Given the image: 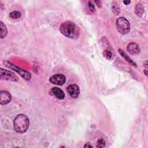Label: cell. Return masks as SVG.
I'll return each instance as SVG.
<instances>
[{"label": "cell", "mask_w": 148, "mask_h": 148, "mask_svg": "<svg viewBox=\"0 0 148 148\" xmlns=\"http://www.w3.org/2000/svg\"><path fill=\"white\" fill-rule=\"evenodd\" d=\"M52 93L58 100H63L65 97V94L63 91L58 87H53Z\"/></svg>", "instance_id": "cell-10"}, {"label": "cell", "mask_w": 148, "mask_h": 148, "mask_svg": "<svg viewBox=\"0 0 148 148\" xmlns=\"http://www.w3.org/2000/svg\"><path fill=\"white\" fill-rule=\"evenodd\" d=\"M68 94L74 98H76L80 93L79 87L76 84L70 85L67 89Z\"/></svg>", "instance_id": "cell-7"}, {"label": "cell", "mask_w": 148, "mask_h": 148, "mask_svg": "<svg viewBox=\"0 0 148 148\" xmlns=\"http://www.w3.org/2000/svg\"><path fill=\"white\" fill-rule=\"evenodd\" d=\"M12 96L7 91H1L0 92V103L1 105H6L11 102Z\"/></svg>", "instance_id": "cell-8"}, {"label": "cell", "mask_w": 148, "mask_h": 148, "mask_svg": "<svg viewBox=\"0 0 148 148\" xmlns=\"http://www.w3.org/2000/svg\"><path fill=\"white\" fill-rule=\"evenodd\" d=\"M135 12L136 15L138 16L141 17L142 16V15L144 13V8L141 4L139 3V4H137V5L135 8Z\"/></svg>", "instance_id": "cell-13"}, {"label": "cell", "mask_w": 148, "mask_h": 148, "mask_svg": "<svg viewBox=\"0 0 148 148\" xmlns=\"http://www.w3.org/2000/svg\"><path fill=\"white\" fill-rule=\"evenodd\" d=\"M112 11H113V13L116 14V15H119V13L121 12L120 8H119V5H118L117 3H116V2H113L112 3Z\"/></svg>", "instance_id": "cell-14"}, {"label": "cell", "mask_w": 148, "mask_h": 148, "mask_svg": "<svg viewBox=\"0 0 148 148\" xmlns=\"http://www.w3.org/2000/svg\"><path fill=\"white\" fill-rule=\"evenodd\" d=\"M60 31L63 35L71 39H77L80 35L79 28L71 21L62 23L60 27Z\"/></svg>", "instance_id": "cell-1"}, {"label": "cell", "mask_w": 148, "mask_h": 148, "mask_svg": "<svg viewBox=\"0 0 148 148\" xmlns=\"http://www.w3.org/2000/svg\"><path fill=\"white\" fill-rule=\"evenodd\" d=\"M127 50L133 55H136L140 53L141 49L138 45L135 42L130 43L127 46Z\"/></svg>", "instance_id": "cell-9"}, {"label": "cell", "mask_w": 148, "mask_h": 148, "mask_svg": "<svg viewBox=\"0 0 148 148\" xmlns=\"http://www.w3.org/2000/svg\"><path fill=\"white\" fill-rule=\"evenodd\" d=\"M49 82L53 84L62 86L66 83V78L63 74H56L50 78Z\"/></svg>", "instance_id": "cell-6"}, {"label": "cell", "mask_w": 148, "mask_h": 148, "mask_svg": "<svg viewBox=\"0 0 148 148\" xmlns=\"http://www.w3.org/2000/svg\"><path fill=\"white\" fill-rule=\"evenodd\" d=\"M84 147H93V146L92 145H90L89 143H86L85 145H84Z\"/></svg>", "instance_id": "cell-21"}, {"label": "cell", "mask_w": 148, "mask_h": 148, "mask_svg": "<svg viewBox=\"0 0 148 148\" xmlns=\"http://www.w3.org/2000/svg\"><path fill=\"white\" fill-rule=\"evenodd\" d=\"M130 3H131L130 1H123V3H124L125 5H129V4H130Z\"/></svg>", "instance_id": "cell-20"}, {"label": "cell", "mask_w": 148, "mask_h": 148, "mask_svg": "<svg viewBox=\"0 0 148 148\" xmlns=\"http://www.w3.org/2000/svg\"><path fill=\"white\" fill-rule=\"evenodd\" d=\"M116 27L118 31L123 35L127 34L130 31V24L127 19L123 17L117 19Z\"/></svg>", "instance_id": "cell-3"}, {"label": "cell", "mask_w": 148, "mask_h": 148, "mask_svg": "<svg viewBox=\"0 0 148 148\" xmlns=\"http://www.w3.org/2000/svg\"><path fill=\"white\" fill-rule=\"evenodd\" d=\"M29 126V121L26 115L19 114L16 116L13 122V126L16 132L23 134L28 130Z\"/></svg>", "instance_id": "cell-2"}, {"label": "cell", "mask_w": 148, "mask_h": 148, "mask_svg": "<svg viewBox=\"0 0 148 148\" xmlns=\"http://www.w3.org/2000/svg\"><path fill=\"white\" fill-rule=\"evenodd\" d=\"M95 3L97 4V5L99 7V8H100L101 7V1H95Z\"/></svg>", "instance_id": "cell-19"}, {"label": "cell", "mask_w": 148, "mask_h": 148, "mask_svg": "<svg viewBox=\"0 0 148 148\" xmlns=\"http://www.w3.org/2000/svg\"><path fill=\"white\" fill-rule=\"evenodd\" d=\"M103 55H104V57L106 59H108V60H110V59H111V58L112 57V52L109 50H104V52L103 53Z\"/></svg>", "instance_id": "cell-16"}, {"label": "cell", "mask_w": 148, "mask_h": 148, "mask_svg": "<svg viewBox=\"0 0 148 148\" xmlns=\"http://www.w3.org/2000/svg\"><path fill=\"white\" fill-rule=\"evenodd\" d=\"M118 51H119V54L125 59V60H126L130 65L137 67L136 64L131 60V59L129 57V56L125 52H123V50H122V49H119V50H118Z\"/></svg>", "instance_id": "cell-11"}, {"label": "cell", "mask_w": 148, "mask_h": 148, "mask_svg": "<svg viewBox=\"0 0 148 148\" xmlns=\"http://www.w3.org/2000/svg\"><path fill=\"white\" fill-rule=\"evenodd\" d=\"M9 17L13 19H17L21 17V13L20 12L18 11H13L10 13Z\"/></svg>", "instance_id": "cell-15"}, {"label": "cell", "mask_w": 148, "mask_h": 148, "mask_svg": "<svg viewBox=\"0 0 148 148\" xmlns=\"http://www.w3.org/2000/svg\"><path fill=\"white\" fill-rule=\"evenodd\" d=\"M0 79L13 82H17L19 80L18 77L14 73L3 68L0 69Z\"/></svg>", "instance_id": "cell-5"}, {"label": "cell", "mask_w": 148, "mask_h": 148, "mask_svg": "<svg viewBox=\"0 0 148 148\" xmlns=\"http://www.w3.org/2000/svg\"><path fill=\"white\" fill-rule=\"evenodd\" d=\"M0 27H1V31H0V37L1 39L6 37L7 35V29L5 25L2 22H0Z\"/></svg>", "instance_id": "cell-12"}, {"label": "cell", "mask_w": 148, "mask_h": 148, "mask_svg": "<svg viewBox=\"0 0 148 148\" xmlns=\"http://www.w3.org/2000/svg\"><path fill=\"white\" fill-rule=\"evenodd\" d=\"M88 7H89L90 9L92 11V12H94L95 11V7H94V5H93V3H92L91 1H89L88 3Z\"/></svg>", "instance_id": "cell-18"}, {"label": "cell", "mask_w": 148, "mask_h": 148, "mask_svg": "<svg viewBox=\"0 0 148 148\" xmlns=\"http://www.w3.org/2000/svg\"><path fill=\"white\" fill-rule=\"evenodd\" d=\"M105 145V142L104 139L101 138L99 139L97 142V147H104Z\"/></svg>", "instance_id": "cell-17"}, {"label": "cell", "mask_w": 148, "mask_h": 148, "mask_svg": "<svg viewBox=\"0 0 148 148\" xmlns=\"http://www.w3.org/2000/svg\"><path fill=\"white\" fill-rule=\"evenodd\" d=\"M4 64L5 66L8 67V68H10L15 71H16L17 73H18L23 78H24L25 80H29L31 79V74L29 73V72L24 70L18 67H17L16 66L13 64L12 63H11V62H9L8 61L4 62Z\"/></svg>", "instance_id": "cell-4"}]
</instances>
